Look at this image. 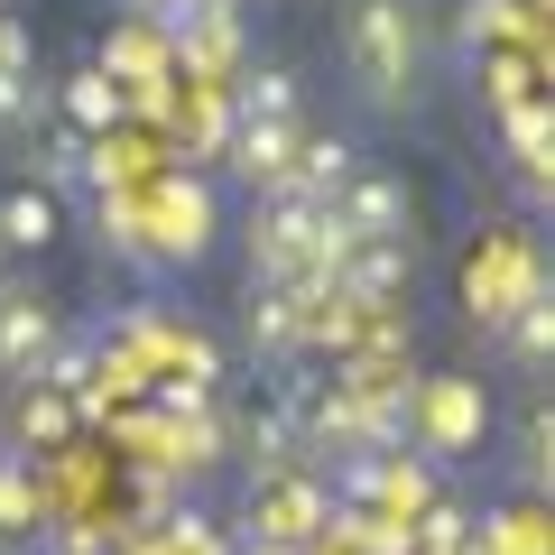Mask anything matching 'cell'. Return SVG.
Listing matches in <instances>:
<instances>
[{"label": "cell", "mask_w": 555, "mask_h": 555, "mask_svg": "<svg viewBox=\"0 0 555 555\" xmlns=\"http://www.w3.org/2000/svg\"><path fill=\"white\" fill-rule=\"evenodd\" d=\"M315 528H334V500H324V481L306 473H259V500H250V537L259 546H315Z\"/></svg>", "instance_id": "277c9868"}, {"label": "cell", "mask_w": 555, "mask_h": 555, "mask_svg": "<svg viewBox=\"0 0 555 555\" xmlns=\"http://www.w3.org/2000/svg\"><path fill=\"white\" fill-rule=\"evenodd\" d=\"M546 352H555V315H546V297H528L509 315V361L518 371H546Z\"/></svg>", "instance_id": "9a60e30c"}, {"label": "cell", "mask_w": 555, "mask_h": 555, "mask_svg": "<svg viewBox=\"0 0 555 555\" xmlns=\"http://www.w3.org/2000/svg\"><path fill=\"white\" fill-rule=\"evenodd\" d=\"M324 287H306V278H287V287H250V352L259 361H297L306 352V306H315Z\"/></svg>", "instance_id": "ba28073f"}, {"label": "cell", "mask_w": 555, "mask_h": 555, "mask_svg": "<svg viewBox=\"0 0 555 555\" xmlns=\"http://www.w3.org/2000/svg\"><path fill=\"white\" fill-rule=\"evenodd\" d=\"M250 555H297V546H259V537H250Z\"/></svg>", "instance_id": "d6986e66"}, {"label": "cell", "mask_w": 555, "mask_h": 555, "mask_svg": "<svg viewBox=\"0 0 555 555\" xmlns=\"http://www.w3.org/2000/svg\"><path fill=\"white\" fill-rule=\"evenodd\" d=\"M518 473H528V491H546V473H555V416H546V398H528V426H518Z\"/></svg>", "instance_id": "2e32d148"}, {"label": "cell", "mask_w": 555, "mask_h": 555, "mask_svg": "<svg viewBox=\"0 0 555 555\" xmlns=\"http://www.w3.org/2000/svg\"><path fill=\"white\" fill-rule=\"evenodd\" d=\"M537 56L528 47H481V93H491V112H509V102H537Z\"/></svg>", "instance_id": "5bb4252c"}, {"label": "cell", "mask_w": 555, "mask_h": 555, "mask_svg": "<svg viewBox=\"0 0 555 555\" xmlns=\"http://www.w3.org/2000/svg\"><path fill=\"white\" fill-rule=\"evenodd\" d=\"M0 75H28V28L0 20Z\"/></svg>", "instance_id": "ac0fdd59"}, {"label": "cell", "mask_w": 555, "mask_h": 555, "mask_svg": "<svg viewBox=\"0 0 555 555\" xmlns=\"http://www.w3.org/2000/svg\"><path fill=\"white\" fill-rule=\"evenodd\" d=\"M324 214H334L352 241H398V232H408V214H416V195H408V177H389V167H361Z\"/></svg>", "instance_id": "8992f818"}, {"label": "cell", "mask_w": 555, "mask_h": 555, "mask_svg": "<svg viewBox=\"0 0 555 555\" xmlns=\"http://www.w3.org/2000/svg\"><path fill=\"white\" fill-rule=\"evenodd\" d=\"M408 436H416V454H426V463H463L481 436H491V389H481V379H463V371L416 379V398H408Z\"/></svg>", "instance_id": "7a4b0ae2"}, {"label": "cell", "mask_w": 555, "mask_h": 555, "mask_svg": "<svg viewBox=\"0 0 555 555\" xmlns=\"http://www.w3.org/2000/svg\"><path fill=\"white\" fill-rule=\"evenodd\" d=\"M120 120H130V93H120L102 65H83V75L65 83V130H75V139H112Z\"/></svg>", "instance_id": "30bf717a"}, {"label": "cell", "mask_w": 555, "mask_h": 555, "mask_svg": "<svg viewBox=\"0 0 555 555\" xmlns=\"http://www.w3.org/2000/svg\"><path fill=\"white\" fill-rule=\"evenodd\" d=\"M343 47H352V75L379 112H408L416 102V10L408 0H352Z\"/></svg>", "instance_id": "6da1fadb"}, {"label": "cell", "mask_w": 555, "mask_h": 555, "mask_svg": "<svg viewBox=\"0 0 555 555\" xmlns=\"http://www.w3.org/2000/svg\"><path fill=\"white\" fill-rule=\"evenodd\" d=\"M481 555H546V518L537 509H500L491 518V537H473Z\"/></svg>", "instance_id": "e0dca14e"}, {"label": "cell", "mask_w": 555, "mask_h": 555, "mask_svg": "<svg viewBox=\"0 0 555 555\" xmlns=\"http://www.w3.org/2000/svg\"><path fill=\"white\" fill-rule=\"evenodd\" d=\"M56 518V500H47V473L28 454H0V537L10 528H47Z\"/></svg>", "instance_id": "7c38bea8"}, {"label": "cell", "mask_w": 555, "mask_h": 555, "mask_svg": "<svg viewBox=\"0 0 555 555\" xmlns=\"http://www.w3.org/2000/svg\"><path fill=\"white\" fill-rule=\"evenodd\" d=\"M139 250L149 259H204L214 250V195H204L195 177H177V185H149L139 195Z\"/></svg>", "instance_id": "3957f363"}, {"label": "cell", "mask_w": 555, "mask_h": 555, "mask_svg": "<svg viewBox=\"0 0 555 555\" xmlns=\"http://www.w3.org/2000/svg\"><path fill=\"white\" fill-rule=\"evenodd\" d=\"M56 352V297H38L28 278L0 287V379H38V361Z\"/></svg>", "instance_id": "5b68a950"}, {"label": "cell", "mask_w": 555, "mask_h": 555, "mask_svg": "<svg viewBox=\"0 0 555 555\" xmlns=\"http://www.w3.org/2000/svg\"><path fill=\"white\" fill-rule=\"evenodd\" d=\"M56 232H65V214H56L47 185H10V195H0V250H10V259L56 250Z\"/></svg>", "instance_id": "9c48e42d"}, {"label": "cell", "mask_w": 555, "mask_h": 555, "mask_svg": "<svg viewBox=\"0 0 555 555\" xmlns=\"http://www.w3.org/2000/svg\"><path fill=\"white\" fill-rule=\"evenodd\" d=\"M297 139H306V120H241V130H232V177L250 185L259 204L287 195V177H297Z\"/></svg>", "instance_id": "52a82bcc"}, {"label": "cell", "mask_w": 555, "mask_h": 555, "mask_svg": "<svg viewBox=\"0 0 555 555\" xmlns=\"http://www.w3.org/2000/svg\"><path fill=\"white\" fill-rule=\"evenodd\" d=\"M10 444H20V454L38 444V463H47L56 444H75V408H65L56 389H38V379H28V398L10 408Z\"/></svg>", "instance_id": "8fae6325"}, {"label": "cell", "mask_w": 555, "mask_h": 555, "mask_svg": "<svg viewBox=\"0 0 555 555\" xmlns=\"http://www.w3.org/2000/svg\"><path fill=\"white\" fill-rule=\"evenodd\" d=\"M232 112L241 120H297V75H287V65H250L241 93H232Z\"/></svg>", "instance_id": "4fadbf2b"}, {"label": "cell", "mask_w": 555, "mask_h": 555, "mask_svg": "<svg viewBox=\"0 0 555 555\" xmlns=\"http://www.w3.org/2000/svg\"><path fill=\"white\" fill-rule=\"evenodd\" d=\"M0 287H10V250H0Z\"/></svg>", "instance_id": "ffe728a7"}]
</instances>
